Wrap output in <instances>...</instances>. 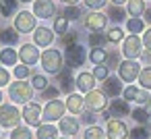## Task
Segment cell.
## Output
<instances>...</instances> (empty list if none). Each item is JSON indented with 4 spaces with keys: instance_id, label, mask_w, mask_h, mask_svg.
Returning <instances> with one entry per match:
<instances>
[{
    "instance_id": "6da1fadb",
    "label": "cell",
    "mask_w": 151,
    "mask_h": 139,
    "mask_svg": "<svg viewBox=\"0 0 151 139\" xmlns=\"http://www.w3.org/2000/svg\"><path fill=\"white\" fill-rule=\"evenodd\" d=\"M31 96H33V85H29L25 79H19V81L11 83V87H9V98L15 104H29Z\"/></svg>"
},
{
    "instance_id": "7a4b0ae2",
    "label": "cell",
    "mask_w": 151,
    "mask_h": 139,
    "mask_svg": "<svg viewBox=\"0 0 151 139\" xmlns=\"http://www.w3.org/2000/svg\"><path fill=\"white\" fill-rule=\"evenodd\" d=\"M40 62H42V67H44L46 73H54V75H58V73L62 71V62H64V58H62V54H60L58 50L52 48V50H44Z\"/></svg>"
},
{
    "instance_id": "3957f363",
    "label": "cell",
    "mask_w": 151,
    "mask_h": 139,
    "mask_svg": "<svg viewBox=\"0 0 151 139\" xmlns=\"http://www.w3.org/2000/svg\"><path fill=\"white\" fill-rule=\"evenodd\" d=\"M141 52H143V42L139 40L137 33L128 35L126 40H122V54H124L126 60H137L141 56Z\"/></svg>"
},
{
    "instance_id": "277c9868",
    "label": "cell",
    "mask_w": 151,
    "mask_h": 139,
    "mask_svg": "<svg viewBox=\"0 0 151 139\" xmlns=\"http://www.w3.org/2000/svg\"><path fill=\"white\" fill-rule=\"evenodd\" d=\"M23 118V114L15 108V106H11V104H6V106H0V125L2 127H19V120Z\"/></svg>"
},
{
    "instance_id": "5b68a950",
    "label": "cell",
    "mask_w": 151,
    "mask_h": 139,
    "mask_svg": "<svg viewBox=\"0 0 151 139\" xmlns=\"http://www.w3.org/2000/svg\"><path fill=\"white\" fill-rule=\"evenodd\" d=\"M35 15L33 13H29V11H21V13H17V17H15V29L19 31V33H29V31H35L37 27H35Z\"/></svg>"
},
{
    "instance_id": "8992f818",
    "label": "cell",
    "mask_w": 151,
    "mask_h": 139,
    "mask_svg": "<svg viewBox=\"0 0 151 139\" xmlns=\"http://www.w3.org/2000/svg\"><path fill=\"white\" fill-rule=\"evenodd\" d=\"M118 75H120L122 81L130 83V81L139 79V75H141V64H139L137 60H124V62L118 64Z\"/></svg>"
},
{
    "instance_id": "52a82bcc",
    "label": "cell",
    "mask_w": 151,
    "mask_h": 139,
    "mask_svg": "<svg viewBox=\"0 0 151 139\" xmlns=\"http://www.w3.org/2000/svg\"><path fill=\"white\" fill-rule=\"evenodd\" d=\"M64 110H66V104H62L60 100H50L44 108V120L46 122H54V120H60L64 116Z\"/></svg>"
},
{
    "instance_id": "ba28073f",
    "label": "cell",
    "mask_w": 151,
    "mask_h": 139,
    "mask_svg": "<svg viewBox=\"0 0 151 139\" xmlns=\"http://www.w3.org/2000/svg\"><path fill=\"white\" fill-rule=\"evenodd\" d=\"M85 104L89 106L91 112H101L106 110L108 106V100H106V91H97V89H91L87 96H85Z\"/></svg>"
},
{
    "instance_id": "9c48e42d",
    "label": "cell",
    "mask_w": 151,
    "mask_h": 139,
    "mask_svg": "<svg viewBox=\"0 0 151 139\" xmlns=\"http://www.w3.org/2000/svg\"><path fill=\"white\" fill-rule=\"evenodd\" d=\"M106 25H108V15H104L99 11H91L85 17V27L89 31H104Z\"/></svg>"
},
{
    "instance_id": "30bf717a",
    "label": "cell",
    "mask_w": 151,
    "mask_h": 139,
    "mask_svg": "<svg viewBox=\"0 0 151 139\" xmlns=\"http://www.w3.org/2000/svg\"><path fill=\"white\" fill-rule=\"evenodd\" d=\"M42 114H44V112H42V106L35 104V102H29V104H25V108H23V120H25L27 125L40 127V120L44 118Z\"/></svg>"
},
{
    "instance_id": "8fae6325",
    "label": "cell",
    "mask_w": 151,
    "mask_h": 139,
    "mask_svg": "<svg viewBox=\"0 0 151 139\" xmlns=\"http://www.w3.org/2000/svg\"><path fill=\"white\" fill-rule=\"evenodd\" d=\"M106 133H108V139H126V135L130 133L126 129V125L118 118H110L108 125H106Z\"/></svg>"
},
{
    "instance_id": "7c38bea8",
    "label": "cell",
    "mask_w": 151,
    "mask_h": 139,
    "mask_svg": "<svg viewBox=\"0 0 151 139\" xmlns=\"http://www.w3.org/2000/svg\"><path fill=\"white\" fill-rule=\"evenodd\" d=\"M56 13V7L52 0H33V15L40 19H52Z\"/></svg>"
},
{
    "instance_id": "4fadbf2b",
    "label": "cell",
    "mask_w": 151,
    "mask_h": 139,
    "mask_svg": "<svg viewBox=\"0 0 151 139\" xmlns=\"http://www.w3.org/2000/svg\"><path fill=\"white\" fill-rule=\"evenodd\" d=\"M19 58H21V62H23V64L31 67V64H35L42 56H40V50H37V46H35V44H23V46H21V50H19Z\"/></svg>"
},
{
    "instance_id": "5bb4252c",
    "label": "cell",
    "mask_w": 151,
    "mask_h": 139,
    "mask_svg": "<svg viewBox=\"0 0 151 139\" xmlns=\"http://www.w3.org/2000/svg\"><path fill=\"white\" fill-rule=\"evenodd\" d=\"M64 60L68 62L70 69H73V67H83V62H85V48L79 46V44L66 48V56H64Z\"/></svg>"
},
{
    "instance_id": "9a60e30c",
    "label": "cell",
    "mask_w": 151,
    "mask_h": 139,
    "mask_svg": "<svg viewBox=\"0 0 151 139\" xmlns=\"http://www.w3.org/2000/svg\"><path fill=\"white\" fill-rule=\"evenodd\" d=\"M122 96H124L126 102H137V104H143V106H145V104L149 102V98H151V96H147V89L134 87V85L126 87V89L122 91Z\"/></svg>"
},
{
    "instance_id": "2e32d148",
    "label": "cell",
    "mask_w": 151,
    "mask_h": 139,
    "mask_svg": "<svg viewBox=\"0 0 151 139\" xmlns=\"http://www.w3.org/2000/svg\"><path fill=\"white\" fill-rule=\"evenodd\" d=\"M73 87H77V79L73 77L70 67H66V69H62V71L58 73V89L64 91V93H70Z\"/></svg>"
},
{
    "instance_id": "e0dca14e",
    "label": "cell",
    "mask_w": 151,
    "mask_h": 139,
    "mask_svg": "<svg viewBox=\"0 0 151 139\" xmlns=\"http://www.w3.org/2000/svg\"><path fill=\"white\" fill-rule=\"evenodd\" d=\"M128 112H130V106L126 100H112L110 110L106 112V118L110 120V116H126Z\"/></svg>"
},
{
    "instance_id": "ac0fdd59",
    "label": "cell",
    "mask_w": 151,
    "mask_h": 139,
    "mask_svg": "<svg viewBox=\"0 0 151 139\" xmlns=\"http://www.w3.org/2000/svg\"><path fill=\"white\" fill-rule=\"evenodd\" d=\"M33 40H35V46L46 48V46H50L54 42V31L48 29V27H37L35 33H33Z\"/></svg>"
},
{
    "instance_id": "d6986e66",
    "label": "cell",
    "mask_w": 151,
    "mask_h": 139,
    "mask_svg": "<svg viewBox=\"0 0 151 139\" xmlns=\"http://www.w3.org/2000/svg\"><path fill=\"white\" fill-rule=\"evenodd\" d=\"M95 85V75L93 73H79L77 75V87L85 93H89Z\"/></svg>"
},
{
    "instance_id": "ffe728a7",
    "label": "cell",
    "mask_w": 151,
    "mask_h": 139,
    "mask_svg": "<svg viewBox=\"0 0 151 139\" xmlns=\"http://www.w3.org/2000/svg\"><path fill=\"white\" fill-rule=\"evenodd\" d=\"M79 131V120L75 116H62L60 118V133L64 135H77Z\"/></svg>"
},
{
    "instance_id": "44dd1931",
    "label": "cell",
    "mask_w": 151,
    "mask_h": 139,
    "mask_svg": "<svg viewBox=\"0 0 151 139\" xmlns=\"http://www.w3.org/2000/svg\"><path fill=\"white\" fill-rule=\"evenodd\" d=\"M35 137H37V139H58V129L52 127L50 122L40 125L37 131H35Z\"/></svg>"
},
{
    "instance_id": "7402d4cb",
    "label": "cell",
    "mask_w": 151,
    "mask_h": 139,
    "mask_svg": "<svg viewBox=\"0 0 151 139\" xmlns=\"http://www.w3.org/2000/svg\"><path fill=\"white\" fill-rule=\"evenodd\" d=\"M104 91H106L108 96H112V98H116L118 93H122L120 79H116V77H108V79L104 81Z\"/></svg>"
},
{
    "instance_id": "603a6c76",
    "label": "cell",
    "mask_w": 151,
    "mask_h": 139,
    "mask_svg": "<svg viewBox=\"0 0 151 139\" xmlns=\"http://www.w3.org/2000/svg\"><path fill=\"white\" fill-rule=\"evenodd\" d=\"M83 104H85V98H81V96H77V93H70L68 100H66V108H68L73 114H79V112L83 110Z\"/></svg>"
},
{
    "instance_id": "cb8c5ba5",
    "label": "cell",
    "mask_w": 151,
    "mask_h": 139,
    "mask_svg": "<svg viewBox=\"0 0 151 139\" xmlns=\"http://www.w3.org/2000/svg\"><path fill=\"white\" fill-rule=\"evenodd\" d=\"M126 9H128V15L130 17H141L147 9H145V0H128L126 2Z\"/></svg>"
},
{
    "instance_id": "d4e9b609",
    "label": "cell",
    "mask_w": 151,
    "mask_h": 139,
    "mask_svg": "<svg viewBox=\"0 0 151 139\" xmlns=\"http://www.w3.org/2000/svg\"><path fill=\"white\" fill-rule=\"evenodd\" d=\"M17 2L19 0H2L0 2V15L2 17H11L17 13Z\"/></svg>"
},
{
    "instance_id": "484cf974",
    "label": "cell",
    "mask_w": 151,
    "mask_h": 139,
    "mask_svg": "<svg viewBox=\"0 0 151 139\" xmlns=\"http://www.w3.org/2000/svg\"><path fill=\"white\" fill-rule=\"evenodd\" d=\"M106 42H110V40H108V33L93 31V33L89 35V44H91L93 48H104V46H106Z\"/></svg>"
},
{
    "instance_id": "4316f807",
    "label": "cell",
    "mask_w": 151,
    "mask_h": 139,
    "mask_svg": "<svg viewBox=\"0 0 151 139\" xmlns=\"http://www.w3.org/2000/svg\"><path fill=\"white\" fill-rule=\"evenodd\" d=\"M17 58H19V54L9 46L6 50H2L0 52V62H4V64H9V67H13L15 62H17Z\"/></svg>"
},
{
    "instance_id": "83f0119b",
    "label": "cell",
    "mask_w": 151,
    "mask_h": 139,
    "mask_svg": "<svg viewBox=\"0 0 151 139\" xmlns=\"http://www.w3.org/2000/svg\"><path fill=\"white\" fill-rule=\"evenodd\" d=\"M106 135H108V133H106L104 129H99L97 125H93V127H87L83 139H106Z\"/></svg>"
},
{
    "instance_id": "f1b7e54d",
    "label": "cell",
    "mask_w": 151,
    "mask_h": 139,
    "mask_svg": "<svg viewBox=\"0 0 151 139\" xmlns=\"http://www.w3.org/2000/svg\"><path fill=\"white\" fill-rule=\"evenodd\" d=\"M89 58H91V62H95V64H104V62L108 60V52H106L104 48H93L91 54H89Z\"/></svg>"
},
{
    "instance_id": "f546056e",
    "label": "cell",
    "mask_w": 151,
    "mask_h": 139,
    "mask_svg": "<svg viewBox=\"0 0 151 139\" xmlns=\"http://www.w3.org/2000/svg\"><path fill=\"white\" fill-rule=\"evenodd\" d=\"M0 38H2V42L9 44V46H15V44L19 42V33H17V29H4L2 33H0Z\"/></svg>"
},
{
    "instance_id": "4dcf8cb0",
    "label": "cell",
    "mask_w": 151,
    "mask_h": 139,
    "mask_svg": "<svg viewBox=\"0 0 151 139\" xmlns=\"http://www.w3.org/2000/svg\"><path fill=\"white\" fill-rule=\"evenodd\" d=\"M139 83H141V87L143 89H151V67H145L143 71H141V75H139Z\"/></svg>"
},
{
    "instance_id": "1f68e13d",
    "label": "cell",
    "mask_w": 151,
    "mask_h": 139,
    "mask_svg": "<svg viewBox=\"0 0 151 139\" xmlns=\"http://www.w3.org/2000/svg\"><path fill=\"white\" fill-rule=\"evenodd\" d=\"M114 23H120V21H124L126 19V13H124V9L122 7H118V4H114L112 9H110V15H108Z\"/></svg>"
},
{
    "instance_id": "d6a6232c",
    "label": "cell",
    "mask_w": 151,
    "mask_h": 139,
    "mask_svg": "<svg viewBox=\"0 0 151 139\" xmlns=\"http://www.w3.org/2000/svg\"><path fill=\"white\" fill-rule=\"evenodd\" d=\"M126 29H128L130 33H141V31H143V19H141V17L128 19V21H126Z\"/></svg>"
},
{
    "instance_id": "836d02e7",
    "label": "cell",
    "mask_w": 151,
    "mask_h": 139,
    "mask_svg": "<svg viewBox=\"0 0 151 139\" xmlns=\"http://www.w3.org/2000/svg\"><path fill=\"white\" fill-rule=\"evenodd\" d=\"M62 17H66L68 21H77V19L81 17V11H79V7H77V4H68V7L64 9Z\"/></svg>"
},
{
    "instance_id": "e575fe53",
    "label": "cell",
    "mask_w": 151,
    "mask_h": 139,
    "mask_svg": "<svg viewBox=\"0 0 151 139\" xmlns=\"http://www.w3.org/2000/svg\"><path fill=\"white\" fill-rule=\"evenodd\" d=\"M11 139H31V131L27 127H15L11 133Z\"/></svg>"
},
{
    "instance_id": "d590c367",
    "label": "cell",
    "mask_w": 151,
    "mask_h": 139,
    "mask_svg": "<svg viewBox=\"0 0 151 139\" xmlns=\"http://www.w3.org/2000/svg\"><path fill=\"white\" fill-rule=\"evenodd\" d=\"M132 118H134L137 122H143V125H145V122L151 118V114H149V112L145 110V106H143V108H134V110H132Z\"/></svg>"
},
{
    "instance_id": "8d00e7d4",
    "label": "cell",
    "mask_w": 151,
    "mask_h": 139,
    "mask_svg": "<svg viewBox=\"0 0 151 139\" xmlns=\"http://www.w3.org/2000/svg\"><path fill=\"white\" fill-rule=\"evenodd\" d=\"M66 27H68V19H66V17H58V19L54 21V31H56V33L64 35V33H66Z\"/></svg>"
},
{
    "instance_id": "74e56055",
    "label": "cell",
    "mask_w": 151,
    "mask_h": 139,
    "mask_svg": "<svg viewBox=\"0 0 151 139\" xmlns=\"http://www.w3.org/2000/svg\"><path fill=\"white\" fill-rule=\"evenodd\" d=\"M31 85H33V89H40V91H44L46 87H50V85H48V79L42 77V75H35V77L31 79Z\"/></svg>"
},
{
    "instance_id": "f35d334b",
    "label": "cell",
    "mask_w": 151,
    "mask_h": 139,
    "mask_svg": "<svg viewBox=\"0 0 151 139\" xmlns=\"http://www.w3.org/2000/svg\"><path fill=\"white\" fill-rule=\"evenodd\" d=\"M77 44V31H66L64 35H62V46L64 48H70V46H75Z\"/></svg>"
},
{
    "instance_id": "ab89813d",
    "label": "cell",
    "mask_w": 151,
    "mask_h": 139,
    "mask_svg": "<svg viewBox=\"0 0 151 139\" xmlns=\"http://www.w3.org/2000/svg\"><path fill=\"white\" fill-rule=\"evenodd\" d=\"M122 33H124V31H122L120 27H112V29L108 31V40L114 42V44H116V42H122V38H124Z\"/></svg>"
},
{
    "instance_id": "60d3db41",
    "label": "cell",
    "mask_w": 151,
    "mask_h": 139,
    "mask_svg": "<svg viewBox=\"0 0 151 139\" xmlns=\"http://www.w3.org/2000/svg\"><path fill=\"white\" fill-rule=\"evenodd\" d=\"M128 137H130V139H147L149 133H147L145 127H137V129H132V131L128 133Z\"/></svg>"
},
{
    "instance_id": "b9f144b4",
    "label": "cell",
    "mask_w": 151,
    "mask_h": 139,
    "mask_svg": "<svg viewBox=\"0 0 151 139\" xmlns=\"http://www.w3.org/2000/svg\"><path fill=\"white\" fill-rule=\"evenodd\" d=\"M58 93H60L58 87H46V89L42 91V100H56Z\"/></svg>"
},
{
    "instance_id": "7bdbcfd3",
    "label": "cell",
    "mask_w": 151,
    "mask_h": 139,
    "mask_svg": "<svg viewBox=\"0 0 151 139\" xmlns=\"http://www.w3.org/2000/svg\"><path fill=\"white\" fill-rule=\"evenodd\" d=\"M93 75H95V79H101V81H106V79H108V67H104V64H97V67L93 69Z\"/></svg>"
},
{
    "instance_id": "ee69618b",
    "label": "cell",
    "mask_w": 151,
    "mask_h": 139,
    "mask_svg": "<svg viewBox=\"0 0 151 139\" xmlns=\"http://www.w3.org/2000/svg\"><path fill=\"white\" fill-rule=\"evenodd\" d=\"M85 4L91 9V11H99L106 7V0H85Z\"/></svg>"
},
{
    "instance_id": "f6af8a7d",
    "label": "cell",
    "mask_w": 151,
    "mask_h": 139,
    "mask_svg": "<svg viewBox=\"0 0 151 139\" xmlns=\"http://www.w3.org/2000/svg\"><path fill=\"white\" fill-rule=\"evenodd\" d=\"M27 75H29V67H27V64H19V67L15 69V77H17V79H25Z\"/></svg>"
},
{
    "instance_id": "bcb514c9",
    "label": "cell",
    "mask_w": 151,
    "mask_h": 139,
    "mask_svg": "<svg viewBox=\"0 0 151 139\" xmlns=\"http://www.w3.org/2000/svg\"><path fill=\"white\" fill-rule=\"evenodd\" d=\"M143 46H145V50H147V52H151V27L143 33Z\"/></svg>"
},
{
    "instance_id": "7dc6e473",
    "label": "cell",
    "mask_w": 151,
    "mask_h": 139,
    "mask_svg": "<svg viewBox=\"0 0 151 139\" xmlns=\"http://www.w3.org/2000/svg\"><path fill=\"white\" fill-rule=\"evenodd\" d=\"M11 81V75H9V71L4 69V67H0V87L2 85H6Z\"/></svg>"
},
{
    "instance_id": "c3c4849f",
    "label": "cell",
    "mask_w": 151,
    "mask_h": 139,
    "mask_svg": "<svg viewBox=\"0 0 151 139\" xmlns=\"http://www.w3.org/2000/svg\"><path fill=\"white\" fill-rule=\"evenodd\" d=\"M83 116H85V120H87L89 125H91V122L95 120V116H93V112H89V114H83Z\"/></svg>"
},
{
    "instance_id": "681fc988",
    "label": "cell",
    "mask_w": 151,
    "mask_h": 139,
    "mask_svg": "<svg viewBox=\"0 0 151 139\" xmlns=\"http://www.w3.org/2000/svg\"><path fill=\"white\" fill-rule=\"evenodd\" d=\"M145 21H147V23H151V9H147V11H145Z\"/></svg>"
},
{
    "instance_id": "f907efd6",
    "label": "cell",
    "mask_w": 151,
    "mask_h": 139,
    "mask_svg": "<svg viewBox=\"0 0 151 139\" xmlns=\"http://www.w3.org/2000/svg\"><path fill=\"white\" fill-rule=\"evenodd\" d=\"M112 2H114V4H118V7H122L124 2H128V0H112Z\"/></svg>"
},
{
    "instance_id": "816d5d0a",
    "label": "cell",
    "mask_w": 151,
    "mask_h": 139,
    "mask_svg": "<svg viewBox=\"0 0 151 139\" xmlns=\"http://www.w3.org/2000/svg\"><path fill=\"white\" fill-rule=\"evenodd\" d=\"M145 110H147V112H149V114H151V98H149V102H147V104H145Z\"/></svg>"
},
{
    "instance_id": "f5cc1de1",
    "label": "cell",
    "mask_w": 151,
    "mask_h": 139,
    "mask_svg": "<svg viewBox=\"0 0 151 139\" xmlns=\"http://www.w3.org/2000/svg\"><path fill=\"white\" fill-rule=\"evenodd\" d=\"M62 2H66V4H77L79 0H62Z\"/></svg>"
},
{
    "instance_id": "db71d44e",
    "label": "cell",
    "mask_w": 151,
    "mask_h": 139,
    "mask_svg": "<svg viewBox=\"0 0 151 139\" xmlns=\"http://www.w3.org/2000/svg\"><path fill=\"white\" fill-rule=\"evenodd\" d=\"M21 2H31V0H21Z\"/></svg>"
},
{
    "instance_id": "11a10c76",
    "label": "cell",
    "mask_w": 151,
    "mask_h": 139,
    "mask_svg": "<svg viewBox=\"0 0 151 139\" xmlns=\"http://www.w3.org/2000/svg\"><path fill=\"white\" fill-rule=\"evenodd\" d=\"M0 102H2V91H0Z\"/></svg>"
},
{
    "instance_id": "9f6ffc18",
    "label": "cell",
    "mask_w": 151,
    "mask_h": 139,
    "mask_svg": "<svg viewBox=\"0 0 151 139\" xmlns=\"http://www.w3.org/2000/svg\"><path fill=\"white\" fill-rule=\"evenodd\" d=\"M60 139H68V137H60Z\"/></svg>"
},
{
    "instance_id": "6f0895ef",
    "label": "cell",
    "mask_w": 151,
    "mask_h": 139,
    "mask_svg": "<svg viewBox=\"0 0 151 139\" xmlns=\"http://www.w3.org/2000/svg\"><path fill=\"white\" fill-rule=\"evenodd\" d=\"M0 42H2V38H0Z\"/></svg>"
},
{
    "instance_id": "680465c9",
    "label": "cell",
    "mask_w": 151,
    "mask_h": 139,
    "mask_svg": "<svg viewBox=\"0 0 151 139\" xmlns=\"http://www.w3.org/2000/svg\"><path fill=\"white\" fill-rule=\"evenodd\" d=\"M0 2H2V0H0Z\"/></svg>"
}]
</instances>
